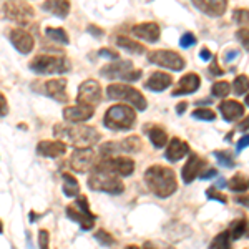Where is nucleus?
<instances>
[{"mask_svg": "<svg viewBox=\"0 0 249 249\" xmlns=\"http://www.w3.org/2000/svg\"><path fill=\"white\" fill-rule=\"evenodd\" d=\"M148 62L150 63H155L158 67H163L166 70H171V71H179L183 70L186 62L184 58L181 57L179 53L173 50H153L148 53Z\"/></svg>", "mask_w": 249, "mask_h": 249, "instance_id": "10", "label": "nucleus"}, {"mask_svg": "<svg viewBox=\"0 0 249 249\" xmlns=\"http://www.w3.org/2000/svg\"><path fill=\"white\" fill-rule=\"evenodd\" d=\"M0 102H2V116H5L9 113V105H7V100H5V95L0 96Z\"/></svg>", "mask_w": 249, "mask_h": 249, "instance_id": "53", "label": "nucleus"}, {"mask_svg": "<svg viewBox=\"0 0 249 249\" xmlns=\"http://www.w3.org/2000/svg\"><path fill=\"white\" fill-rule=\"evenodd\" d=\"M87 30L90 32L91 35H95V37H102V35H103V30L98 29V27H95V25H88Z\"/></svg>", "mask_w": 249, "mask_h": 249, "instance_id": "50", "label": "nucleus"}, {"mask_svg": "<svg viewBox=\"0 0 249 249\" xmlns=\"http://www.w3.org/2000/svg\"><path fill=\"white\" fill-rule=\"evenodd\" d=\"M246 105H248V107H249V95H248V96H246Z\"/></svg>", "mask_w": 249, "mask_h": 249, "instance_id": "59", "label": "nucleus"}, {"mask_svg": "<svg viewBox=\"0 0 249 249\" xmlns=\"http://www.w3.org/2000/svg\"><path fill=\"white\" fill-rule=\"evenodd\" d=\"M171 83H173V78H171L170 73H164V71H155V73H151V77L146 80L144 87L151 91H163V90H166Z\"/></svg>", "mask_w": 249, "mask_h": 249, "instance_id": "25", "label": "nucleus"}, {"mask_svg": "<svg viewBox=\"0 0 249 249\" xmlns=\"http://www.w3.org/2000/svg\"><path fill=\"white\" fill-rule=\"evenodd\" d=\"M110 171L116 173L122 178H126V176L133 175L135 171V161L126 156H111V158H103L102 161Z\"/></svg>", "mask_w": 249, "mask_h": 249, "instance_id": "14", "label": "nucleus"}, {"mask_svg": "<svg viewBox=\"0 0 249 249\" xmlns=\"http://www.w3.org/2000/svg\"><path fill=\"white\" fill-rule=\"evenodd\" d=\"M100 75L108 80H126V82H136L142 78L143 71L133 68V63L130 60H115V62L108 63L102 67Z\"/></svg>", "mask_w": 249, "mask_h": 249, "instance_id": "7", "label": "nucleus"}, {"mask_svg": "<svg viewBox=\"0 0 249 249\" xmlns=\"http://www.w3.org/2000/svg\"><path fill=\"white\" fill-rule=\"evenodd\" d=\"M199 176H201V179H211V178H214V176H218V171H216L214 168H208V170H204Z\"/></svg>", "mask_w": 249, "mask_h": 249, "instance_id": "47", "label": "nucleus"}, {"mask_svg": "<svg viewBox=\"0 0 249 249\" xmlns=\"http://www.w3.org/2000/svg\"><path fill=\"white\" fill-rule=\"evenodd\" d=\"M230 91H231V83H228V82H216L211 88L213 96H218V98H224V96H228L230 95Z\"/></svg>", "mask_w": 249, "mask_h": 249, "instance_id": "35", "label": "nucleus"}, {"mask_svg": "<svg viewBox=\"0 0 249 249\" xmlns=\"http://www.w3.org/2000/svg\"><path fill=\"white\" fill-rule=\"evenodd\" d=\"M43 88L42 91L48 95L50 98H53L55 102H68V93H67V80L65 78H55L48 80V82L42 83Z\"/></svg>", "mask_w": 249, "mask_h": 249, "instance_id": "16", "label": "nucleus"}, {"mask_svg": "<svg viewBox=\"0 0 249 249\" xmlns=\"http://www.w3.org/2000/svg\"><path fill=\"white\" fill-rule=\"evenodd\" d=\"M67 151V143L65 142H40L37 144V153L40 156H47V158H57V156L65 155Z\"/></svg>", "mask_w": 249, "mask_h": 249, "instance_id": "21", "label": "nucleus"}, {"mask_svg": "<svg viewBox=\"0 0 249 249\" xmlns=\"http://www.w3.org/2000/svg\"><path fill=\"white\" fill-rule=\"evenodd\" d=\"M95 160L96 153L90 148H77L73 151V155L70 156V168L77 173H87L91 168H95Z\"/></svg>", "mask_w": 249, "mask_h": 249, "instance_id": "12", "label": "nucleus"}, {"mask_svg": "<svg viewBox=\"0 0 249 249\" xmlns=\"http://www.w3.org/2000/svg\"><path fill=\"white\" fill-rule=\"evenodd\" d=\"M118 144H120V151H122V153H138V151L142 150V140L135 135L118 142Z\"/></svg>", "mask_w": 249, "mask_h": 249, "instance_id": "30", "label": "nucleus"}, {"mask_svg": "<svg viewBox=\"0 0 249 249\" xmlns=\"http://www.w3.org/2000/svg\"><path fill=\"white\" fill-rule=\"evenodd\" d=\"M88 186L93 191H103L110 193V195H122L124 190L122 176L110 171L102 161L95 164L93 171H91L90 178H88Z\"/></svg>", "mask_w": 249, "mask_h": 249, "instance_id": "3", "label": "nucleus"}, {"mask_svg": "<svg viewBox=\"0 0 249 249\" xmlns=\"http://www.w3.org/2000/svg\"><path fill=\"white\" fill-rule=\"evenodd\" d=\"M48 243H50V234L47 230L38 231V246L40 249H48Z\"/></svg>", "mask_w": 249, "mask_h": 249, "instance_id": "44", "label": "nucleus"}, {"mask_svg": "<svg viewBox=\"0 0 249 249\" xmlns=\"http://www.w3.org/2000/svg\"><path fill=\"white\" fill-rule=\"evenodd\" d=\"M95 115V107L83 105V103H77L73 107H67L63 110V118L70 123H83L90 120Z\"/></svg>", "mask_w": 249, "mask_h": 249, "instance_id": "15", "label": "nucleus"}, {"mask_svg": "<svg viewBox=\"0 0 249 249\" xmlns=\"http://www.w3.org/2000/svg\"><path fill=\"white\" fill-rule=\"evenodd\" d=\"M206 161L201 158L199 155H196V153H193L190 156V160L186 161V164L183 166V170H181V178H183V181L184 183H191L193 179H196L199 175L203 173V168L206 166Z\"/></svg>", "mask_w": 249, "mask_h": 249, "instance_id": "17", "label": "nucleus"}, {"mask_svg": "<svg viewBox=\"0 0 249 249\" xmlns=\"http://www.w3.org/2000/svg\"><path fill=\"white\" fill-rule=\"evenodd\" d=\"M193 5L199 12L210 17H221L228 9V0H191Z\"/></svg>", "mask_w": 249, "mask_h": 249, "instance_id": "18", "label": "nucleus"}, {"mask_svg": "<svg viewBox=\"0 0 249 249\" xmlns=\"http://www.w3.org/2000/svg\"><path fill=\"white\" fill-rule=\"evenodd\" d=\"M107 95L110 100H122V102H126L128 105H133L136 110H140V111H144L148 107L146 98L143 96L142 91L136 90V88L131 85H122V83L108 85Z\"/></svg>", "mask_w": 249, "mask_h": 249, "instance_id": "6", "label": "nucleus"}, {"mask_svg": "<svg viewBox=\"0 0 249 249\" xmlns=\"http://www.w3.org/2000/svg\"><path fill=\"white\" fill-rule=\"evenodd\" d=\"M62 181H63V186L62 190L65 193V196L68 198H73V196H78L80 195V184L70 173H63L62 175Z\"/></svg>", "mask_w": 249, "mask_h": 249, "instance_id": "29", "label": "nucleus"}, {"mask_svg": "<svg viewBox=\"0 0 249 249\" xmlns=\"http://www.w3.org/2000/svg\"><path fill=\"white\" fill-rule=\"evenodd\" d=\"M67 216L71 221L80 224L83 231H88L95 226L96 216L90 211V206H88V199L85 196H78V199L73 204L67 208Z\"/></svg>", "mask_w": 249, "mask_h": 249, "instance_id": "9", "label": "nucleus"}, {"mask_svg": "<svg viewBox=\"0 0 249 249\" xmlns=\"http://www.w3.org/2000/svg\"><path fill=\"white\" fill-rule=\"evenodd\" d=\"M199 57H201L204 62H208V60H213V55H211V52L208 50V48H201V52H199Z\"/></svg>", "mask_w": 249, "mask_h": 249, "instance_id": "51", "label": "nucleus"}, {"mask_svg": "<svg viewBox=\"0 0 249 249\" xmlns=\"http://www.w3.org/2000/svg\"><path fill=\"white\" fill-rule=\"evenodd\" d=\"M193 118L196 120H203V122H214L216 120V113L210 108H196L193 111Z\"/></svg>", "mask_w": 249, "mask_h": 249, "instance_id": "36", "label": "nucleus"}, {"mask_svg": "<svg viewBox=\"0 0 249 249\" xmlns=\"http://www.w3.org/2000/svg\"><path fill=\"white\" fill-rule=\"evenodd\" d=\"M224 184H226V183H224V179H219V181H218V188H224Z\"/></svg>", "mask_w": 249, "mask_h": 249, "instance_id": "57", "label": "nucleus"}, {"mask_svg": "<svg viewBox=\"0 0 249 249\" xmlns=\"http://www.w3.org/2000/svg\"><path fill=\"white\" fill-rule=\"evenodd\" d=\"M188 153H190V144L179 138H173L170 144H168L164 156H166L168 161L175 163V161H179L181 158H184Z\"/></svg>", "mask_w": 249, "mask_h": 249, "instance_id": "22", "label": "nucleus"}, {"mask_svg": "<svg viewBox=\"0 0 249 249\" xmlns=\"http://www.w3.org/2000/svg\"><path fill=\"white\" fill-rule=\"evenodd\" d=\"M238 55H239L238 50H228L226 55H224V60H226V62H231V60H234L232 57H238Z\"/></svg>", "mask_w": 249, "mask_h": 249, "instance_id": "52", "label": "nucleus"}, {"mask_svg": "<svg viewBox=\"0 0 249 249\" xmlns=\"http://www.w3.org/2000/svg\"><path fill=\"white\" fill-rule=\"evenodd\" d=\"M236 203H239L241 206H246L249 208V195H243V196H236V199H234Z\"/></svg>", "mask_w": 249, "mask_h": 249, "instance_id": "49", "label": "nucleus"}, {"mask_svg": "<svg viewBox=\"0 0 249 249\" xmlns=\"http://www.w3.org/2000/svg\"><path fill=\"white\" fill-rule=\"evenodd\" d=\"M148 136H150V142L153 143L155 148H163L168 142L166 130L160 124H153L151 128H148Z\"/></svg>", "mask_w": 249, "mask_h": 249, "instance_id": "26", "label": "nucleus"}, {"mask_svg": "<svg viewBox=\"0 0 249 249\" xmlns=\"http://www.w3.org/2000/svg\"><path fill=\"white\" fill-rule=\"evenodd\" d=\"M116 45L120 48H123V50L130 52V53H135V55H142L144 53V47L140 45L138 42H135V40L124 37V35H118L116 37Z\"/></svg>", "mask_w": 249, "mask_h": 249, "instance_id": "28", "label": "nucleus"}, {"mask_svg": "<svg viewBox=\"0 0 249 249\" xmlns=\"http://www.w3.org/2000/svg\"><path fill=\"white\" fill-rule=\"evenodd\" d=\"M53 135L58 140H65L68 144L75 148H91L102 138L98 130L87 124H73V126H65V124H55Z\"/></svg>", "mask_w": 249, "mask_h": 249, "instance_id": "2", "label": "nucleus"}, {"mask_svg": "<svg viewBox=\"0 0 249 249\" xmlns=\"http://www.w3.org/2000/svg\"><path fill=\"white\" fill-rule=\"evenodd\" d=\"M9 40L14 45V48L17 52L23 55H29L35 47V40L29 34V32L22 30V29H10L9 30Z\"/></svg>", "mask_w": 249, "mask_h": 249, "instance_id": "13", "label": "nucleus"}, {"mask_svg": "<svg viewBox=\"0 0 249 249\" xmlns=\"http://www.w3.org/2000/svg\"><path fill=\"white\" fill-rule=\"evenodd\" d=\"M238 130H241V131H246V130H249V115L246 116V118L243 120V122L239 123Z\"/></svg>", "mask_w": 249, "mask_h": 249, "instance_id": "54", "label": "nucleus"}, {"mask_svg": "<svg viewBox=\"0 0 249 249\" xmlns=\"http://www.w3.org/2000/svg\"><path fill=\"white\" fill-rule=\"evenodd\" d=\"M214 156L218 158L219 164H223V166H226V168H232V166H234V158H232L231 151L218 150V151H214Z\"/></svg>", "mask_w": 249, "mask_h": 249, "instance_id": "37", "label": "nucleus"}, {"mask_svg": "<svg viewBox=\"0 0 249 249\" xmlns=\"http://www.w3.org/2000/svg\"><path fill=\"white\" fill-rule=\"evenodd\" d=\"M45 35L50 40L57 43H62V45H68L70 43V38H68L67 32L63 29H53V27H47L45 29Z\"/></svg>", "mask_w": 249, "mask_h": 249, "instance_id": "31", "label": "nucleus"}, {"mask_svg": "<svg viewBox=\"0 0 249 249\" xmlns=\"http://www.w3.org/2000/svg\"><path fill=\"white\" fill-rule=\"evenodd\" d=\"M208 249H231V234L230 231H223L211 241Z\"/></svg>", "mask_w": 249, "mask_h": 249, "instance_id": "32", "label": "nucleus"}, {"mask_svg": "<svg viewBox=\"0 0 249 249\" xmlns=\"http://www.w3.org/2000/svg\"><path fill=\"white\" fill-rule=\"evenodd\" d=\"M143 249H175L171 244L166 243H160V241H146Z\"/></svg>", "mask_w": 249, "mask_h": 249, "instance_id": "43", "label": "nucleus"}, {"mask_svg": "<svg viewBox=\"0 0 249 249\" xmlns=\"http://www.w3.org/2000/svg\"><path fill=\"white\" fill-rule=\"evenodd\" d=\"M77 102L83 103V105H90L96 107L102 102V87L98 82L95 80H87L82 85L78 87V95H77Z\"/></svg>", "mask_w": 249, "mask_h": 249, "instance_id": "11", "label": "nucleus"}, {"mask_svg": "<svg viewBox=\"0 0 249 249\" xmlns=\"http://www.w3.org/2000/svg\"><path fill=\"white\" fill-rule=\"evenodd\" d=\"M98 55L100 57H107V58H110V60H118L120 58V55L116 53V52H113V50H110V48H102V50L98 52Z\"/></svg>", "mask_w": 249, "mask_h": 249, "instance_id": "45", "label": "nucleus"}, {"mask_svg": "<svg viewBox=\"0 0 249 249\" xmlns=\"http://www.w3.org/2000/svg\"><path fill=\"white\" fill-rule=\"evenodd\" d=\"M228 231H230V234H231V239H239V238H243V236L249 238V221L244 218L232 221Z\"/></svg>", "mask_w": 249, "mask_h": 249, "instance_id": "27", "label": "nucleus"}, {"mask_svg": "<svg viewBox=\"0 0 249 249\" xmlns=\"http://www.w3.org/2000/svg\"><path fill=\"white\" fill-rule=\"evenodd\" d=\"M136 123V111L128 105H113L108 108L105 118H103V124L110 130H131Z\"/></svg>", "mask_w": 249, "mask_h": 249, "instance_id": "4", "label": "nucleus"}, {"mask_svg": "<svg viewBox=\"0 0 249 249\" xmlns=\"http://www.w3.org/2000/svg\"><path fill=\"white\" fill-rule=\"evenodd\" d=\"M199 85H201V78L196 73H186L179 80L178 87L171 91L173 96H183V95H191L195 91H198Z\"/></svg>", "mask_w": 249, "mask_h": 249, "instance_id": "19", "label": "nucleus"}, {"mask_svg": "<svg viewBox=\"0 0 249 249\" xmlns=\"http://www.w3.org/2000/svg\"><path fill=\"white\" fill-rule=\"evenodd\" d=\"M186 108H188V103L186 102H181V103H178V105H176V111H178V115H183Z\"/></svg>", "mask_w": 249, "mask_h": 249, "instance_id": "55", "label": "nucleus"}, {"mask_svg": "<svg viewBox=\"0 0 249 249\" xmlns=\"http://www.w3.org/2000/svg\"><path fill=\"white\" fill-rule=\"evenodd\" d=\"M236 38L238 42L246 48V52H249V27H244V29H239L236 32Z\"/></svg>", "mask_w": 249, "mask_h": 249, "instance_id": "40", "label": "nucleus"}, {"mask_svg": "<svg viewBox=\"0 0 249 249\" xmlns=\"http://www.w3.org/2000/svg\"><path fill=\"white\" fill-rule=\"evenodd\" d=\"M232 20L243 27H249V9H238L232 12Z\"/></svg>", "mask_w": 249, "mask_h": 249, "instance_id": "38", "label": "nucleus"}, {"mask_svg": "<svg viewBox=\"0 0 249 249\" xmlns=\"http://www.w3.org/2000/svg\"><path fill=\"white\" fill-rule=\"evenodd\" d=\"M95 239L98 241L102 246H111V244L115 243V238L108 231H105V230H98V231H96L95 232Z\"/></svg>", "mask_w": 249, "mask_h": 249, "instance_id": "39", "label": "nucleus"}, {"mask_svg": "<svg viewBox=\"0 0 249 249\" xmlns=\"http://www.w3.org/2000/svg\"><path fill=\"white\" fill-rule=\"evenodd\" d=\"M135 37L142 38V40H146V42H158L160 40V35H161V30H160L158 23L155 22H144V23H138V25H135L133 29Z\"/></svg>", "mask_w": 249, "mask_h": 249, "instance_id": "20", "label": "nucleus"}, {"mask_svg": "<svg viewBox=\"0 0 249 249\" xmlns=\"http://www.w3.org/2000/svg\"><path fill=\"white\" fill-rule=\"evenodd\" d=\"M196 43V37L191 34V32H186V34L181 35V38H179V45H181L183 48H188L191 45H195Z\"/></svg>", "mask_w": 249, "mask_h": 249, "instance_id": "42", "label": "nucleus"}, {"mask_svg": "<svg viewBox=\"0 0 249 249\" xmlns=\"http://www.w3.org/2000/svg\"><path fill=\"white\" fill-rule=\"evenodd\" d=\"M124 249H140V248L138 246H133V244H131V246H126Z\"/></svg>", "mask_w": 249, "mask_h": 249, "instance_id": "58", "label": "nucleus"}, {"mask_svg": "<svg viewBox=\"0 0 249 249\" xmlns=\"http://www.w3.org/2000/svg\"><path fill=\"white\" fill-rule=\"evenodd\" d=\"M232 90H234L236 95H244L249 90V77L246 75H239L236 77L234 83H232Z\"/></svg>", "mask_w": 249, "mask_h": 249, "instance_id": "34", "label": "nucleus"}, {"mask_svg": "<svg viewBox=\"0 0 249 249\" xmlns=\"http://www.w3.org/2000/svg\"><path fill=\"white\" fill-rule=\"evenodd\" d=\"M42 9L58 18H67L70 14V0H45Z\"/></svg>", "mask_w": 249, "mask_h": 249, "instance_id": "24", "label": "nucleus"}, {"mask_svg": "<svg viewBox=\"0 0 249 249\" xmlns=\"http://www.w3.org/2000/svg\"><path fill=\"white\" fill-rule=\"evenodd\" d=\"M2 14L7 20L18 25H29L35 17V10L22 0H3Z\"/></svg>", "mask_w": 249, "mask_h": 249, "instance_id": "8", "label": "nucleus"}, {"mask_svg": "<svg viewBox=\"0 0 249 249\" xmlns=\"http://www.w3.org/2000/svg\"><path fill=\"white\" fill-rule=\"evenodd\" d=\"M210 71H211V75H216V77H219V75L224 73L223 68L218 65V60H216V58H213V62H211V65H210Z\"/></svg>", "mask_w": 249, "mask_h": 249, "instance_id": "46", "label": "nucleus"}, {"mask_svg": "<svg viewBox=\"0 0 249 249\" xmlns=\"http://www.w3.org/2000/svg\"><path fill=\"white\" fill-rule=\"evenodd\" d=\"M219 111L226 122H236L244 115V107L236 100H224L219 105Z\"/></svg>", "mask_w": 249, "mask_h": 249, "instance_id": "23", "label": "nucleus"}, {"mask_svg": "<svg viewBox=\"0 0 249 249\" xmlns=\"http://www.w3.org/2000/svg\"><path fill=\"white\" fill-rule=\"evenodd\" d=\"M206 198L208 199H214V201H221L223 204L228 203L226 195H223V193L218 191L216 188H210V190H206Z\"/></svg>", "mask_w": 249, "mask_h": 249, "instance_id": "41", "label": "nucleus"}, {"mask_svg": "<svg viewBox=\"0 0 249 249\" xmlns=\"http://www.w3.org/2000/svg\"><path fill=\"white\" fill-rule=\"evenodd\" d=\"M246 146H249V135L243 136V138L239 140L238 144H236V150L241 151V150H244V148H246Z\"/></svg>", "mask_w": 249, "mask_h": 249, "instance_id": "48", "label": "nucleus"}, {"mask_svg": "<svg viewBox=\"0 0 249 249\" xmlns=\"http://www.w3.org/2000/svg\"><path fill=\"white\" fill-rule=\"evenodd\" d=\"M30 70L38 75H62L70 71L71 63L67 57H53V55H37L29 63Z\"/></svg>", "mask_w": 249, "mask_h": 249, "instance_id": "5", "label": "nucleus"}, {"mask_svg": "<svg viewBox=\"0 0 249 249\" xmlns=\"http://www.w3.org/2000/svg\"><path fill=\"white\" fill-rule=\"evenodd\" d=\"M230 188H231V191H234V193H246L249 188V181L241 173H238V175H234L231 178Z\"/></svg>", "mask_w": 249, "mask_h": 249, "instance_id": "33", "label": "nucleus"}, {"mask_svg": "<svg viewBox=\"0 0 249 249\" xmlns=\"http://www.w3.org/2000/svg\"><path fill=\"white\" fill-rule=\"evenodd\" d=\"M38 218H37V214H35V213H30V221L32 223H34V221H37Z\"/></svg>", "mask_w": 249, "mask_h": 249, "instance_id": "56", "label": "nucleus"}, {"mask_svg": "<svg viewBox=\"0 0 249 249\" xmlns=\"http://www.w3.org/2000/svg\"><path fill=\"white\" fill-rule=\"evenodd\" d=\"M144 183H146L148 190L160 198H170L178 190L175 171L171 168L161 166V164H153L144 171Z\"/></svg>", "mask_w": 249, "mask_h": 249, "instance_id": "1", "label": "nucleus"}]
</instances>
